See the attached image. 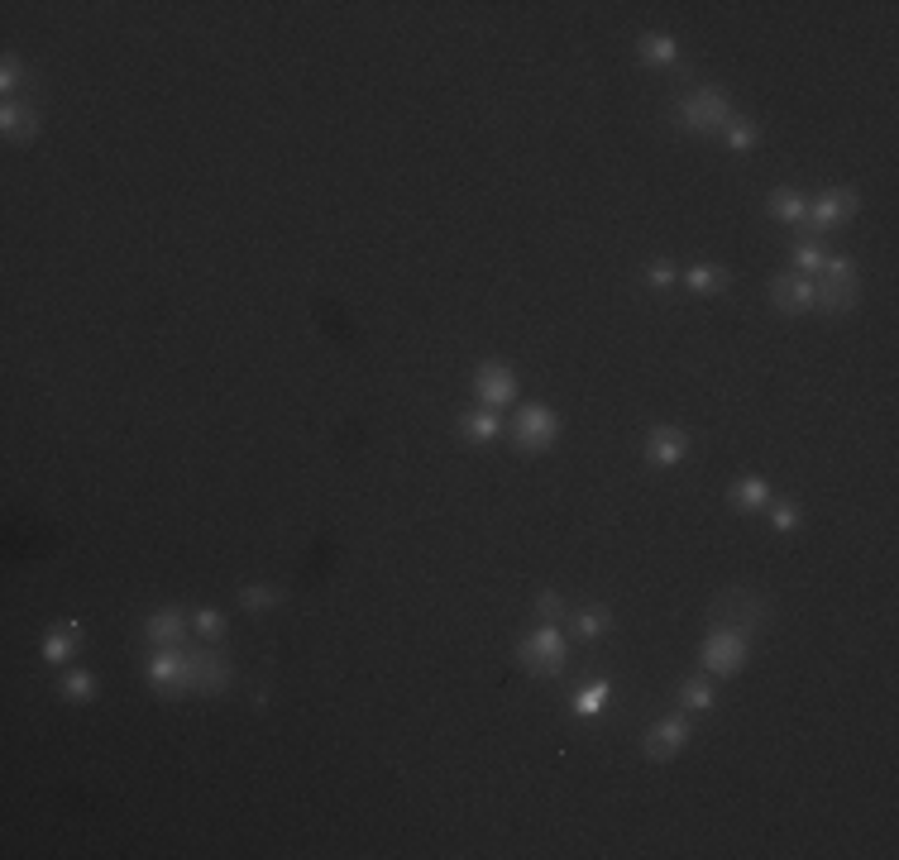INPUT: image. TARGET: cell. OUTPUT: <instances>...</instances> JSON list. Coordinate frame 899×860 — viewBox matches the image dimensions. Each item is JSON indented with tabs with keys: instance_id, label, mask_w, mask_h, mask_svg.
I'll return each mask as SVG.
<instances>
[{
	"instance_id": "cell-1",
	"label": "cell",
	"mask_w": 899,
	"mask_h": 860,
	"mask_svg": "<svg viewBox=\"0 0 899 860\" xmlns=\"http://www.w3.org/2000/svg\"><path fill=\"white\" fill-rule=\"evenodd\" d=\"M517 660H522V669L536 674V679H560L565 665H570V641H565L560 626H536L531 636H522Z\"/></svg>"
},
{
	"instance_id": "cell-2",
	"label": "cell",
	"mask_w": 899,
	"mask_h": 860,
	"mask_svg": "<svg viewBox=\"0 0 899 860\" xmlns=\"http://www.w3.org/2000/svg\"><path fill=\"white\" fill-rule=\"evenodd\" d=\"M770 622V602L756 593V588H742L732 583L713 598V626H737V631H756V626Z\"/></svg>"
},
{
	"instance_id": "cell-3",
	"label": "cell",
	"mask_w": 899,
	"mask_h": 860,
	"mask_svg": "<svg viewBox=\"0 0 899 860\" xmlns=\"http://www.w3.org/2000/svg\"><path fill=\"white\" fill-rule=\"evenodd\" d=\"M737 115H732V101H727L723 91H713V86H699V91H689L680 101V125L689 134H723Z\"/></svg>"
},
{
	"instance_id": "cell-4",
	"label": "cell",
	"mask_w": 899,
	"mask_h": 860,
	"mask_svg": "<svg viewBox=\"0 0 899 860\" xmlns=\"http://www.w3.org/2000/svg\"><path fill=\"white\" fill-rule=\"evenodd\" d=\"M742 665H746V631H737V626H713L708 641H703V669L718 674V679H732Z\"/></svg>"
},
{
	"instance_id": "cell-5",
	"label": "cell",
	"mask_w": 899,
	"mask_h": 860,
	"mask_svg": "<svg viewBox=\"0 0 899 860\" xmlns=\"http://www.w3.org/2000/svg\"><path fill=\"white\" fill-rule=\"evenodd\" d=\"M555 435H560V416L550 407H541V402H527L522 407V416H517V450L522 454H541L555 445Z\"/></svg>"
},
{
	"instance_id": "cell-6",
	"label": "cell",
	"mask_w": 899,
	"mask_h": 860,
	"mask_svg": "<svg viewBox=\"0 0 899 860\" xmlns=\"http://www.w3.org/2000/svg\"><path fill=\"white\" fill-rule=\"evenodd\" d=\"M856 211H861V201H856L852 187H828V192H823L809 206V239H818L823 230H837V225H847Z\"/></svg>"
},
{
	"instance_id": "cell-7",
	"label": "cell",
	"mask_w": 899,
	"mask_h": 860,
	"mask_svg": "<svg viewBox=\"0 0 899 860\" xmlns=\"http://www.w3.org/2000/svg\"><path fill=\"white\" fill-rule=\"evenodd\" d=\"M149 688L163 693V698H177V693H187V655H182V645H158L154 655H149Z\"/></svg>"
},
{
	"instance_id": "cell-8",
	"label": "cell",
	"mask_w": 899,
	"mask_h": 860,
	"mask_svg": "<svg viewBox=\"0 0 899 860\" xmlns=\"http://www.w3.org/2000/svg\"><path fill=\"white\" fill-rule=\"evenodd\" d=\"M182 655H187V693H225L230 688L235 674L216 650H187L182 645Z\"/></svg>"
},
{
	"instance_id": "cell-9",
	"label": "cell",
	"mask_w": 899,
	"mask_h": 860,
	"mask_svg": "<svg viewBox=\"0 0 899 860\" xmlns=\"http://www.w3.org/2000/svg\"><path fill=\"white\" fill-rule=\"evenodd\" d=\"M689 736H694L689 717H684V712H675V717L656 722V727L641 736V751H646V760H675V755L689 746Z\"/></svg>"
},
{
	"instance_id": "cell-10",
	"label": "cell",
	"mask_w": 899,
	"mask_h": 860,
	"mask_svg": "<svg viewBox=\"0 0 899 860\" xmlns=\"http://www.w3.org/2000/svg\"><path fill=\"white\" fill-rule=\"evenodd\" d=\"M474 392L483 397V407L493 411V407H507L512 397H517V378H512V368L507 364H479V373H474Z\"/></svg>"
},
{
	"instance_id": "cell-11",
	"label": "cell",
	"mask_w": 899,
	"mask_h": 860,
	"mask_svg": "<svg viewBox=\"0 0 899 860\" xmlns=\"http://www.w3.org/2000/svg\"><path fill=\"white\" fill-rule=\"evenodd\" d=\"M770 301L785 316H804V311H813V282L799 278V273H780V278H770Z\"/></svg>"
},
{
	"instance_id": "cell-12",
	"label": "cell",
	"mask_w": 899,
	"mask_h": 860,
	"mask_svg": "<svg viewBox=\"0 0 899 860\" xmlns=\"http://www.w3.org/2000/svg\"><path fill=\"white\" fill-rule=\"evenodd\" d=\"M684 454H689V435H684L680 426H651V435H646V459H651L656 469L680 464Z\"/></svg>"
},
{
	"instance_id": "cell-13",
	"label": "cell",
	"mask_w": 899,
	"mask_h": 860,
	"mask_svg": "<svg viewBox=\"0 0 899 860\" xmlns=\"http://www.w3.org/2000/svg\"><path fill=\"white\" fill-rule=\"evenodd\" d=\"M187 631H192V617L182 607H158L154 617L144 622V636L154 645H187Z\"/></svg>"
},
{
	"instance_id": "cell-14",
	"label": "cell",
	"mask_w": 899,
	"mask_h": 860,
	"mask_svg": "<svg viewBox=\"0 0 899 860\" xmlns=\"http://www.w3.org/2000/svg\"><path fill=\"white\" fill-rule=\"evenodd\" d=\"M856 301H861L856 273H852V278H823V282H813V306H823V311H833V316L852 311Z\"/></svg>"
},
{
	"instance_id": "cell-15",
	"label": "cell",
	"mask_w": 899,
	"mask_h": 860,
	"mask_svg": "<svg viewBox=\"0 0 899 860\" xmlns=\"http://www.w3.org/2000/svg\"><path fill=\"white\" fill-rule=\"evenodd\" d=\"M0 129H5L10 144H29V139H39V110L20 106V101H5V110H0Z\"/></svg>"
},
{
	"instance_id": "cell-16",
	"label": "cell",
	"mask_w": 899,
	"mask_h": 860,
	"mask_svg": "<svg viewBox=\"0 0 899 860\" xmlns=\"http://www.w3.org/2000/svg\"><path fill=\"white\" fill-rule=\"evenodd\" d=\"M77 645H82V622H58L44 641V660L48 665H67L77 655Z\"/></svg>"
},
{
	"instance_id": "cell-17",
	"label": "cell",
	"mask_w": 899,
	"mask_h": 860,
	"mask_svg": "<svg viewBox=\"0 0 899 860\" xmlns=\"http://www.w3.org/2000/svg\"><path fill=\"white\" fill-rule=\"evenodd\" d=\"M766 206H770V215L785 220V225H804V220H809V196L794 192V187H775Z\"/></svg>"
},
{
	"instance_id": "cell-18",
	"label": "cell",
	"mask_w": 899,
	"mask_h": 860,
	"mask_svg": "<svg viewBox=\"0 0 899 860\" xmlns=\"http://www.w3.org/2000/svg\"><path fill=\"white\" fill-rule=\"evenodd\" d=\"M636 58H641V63H651V67H675V63H680V43L670 39V34H641Z\"/></svg>"
},
{
	"instance_id": "cell-19",
	"label": "cell",
	"mask_w": 899,
	"mask_h": 860,
	"mask_svg": "<svg viewBox=\"0 0 899 860\" xmlns=\"http://www.w3.org/2000/svg\"><path fill=\"white\" fill-rule=\"evenodd\" d=\"M727 497H732V507H737V512H766V507H770V483H766V478H737Z\"/></svg>"
},
{
	"instance_id": "cell-20",
	"label": "cell",
	"mask_w": 899,
	"mask_h": 860,
	"mask_svg": "<svg viewBox=\"0 0 899 860\" xmlns=\"http://www.w3.org/2000/svg\"><path fill=\"white\" fill-rule=\"evenodd\" d=\"M608 698H613V684H608V679H589V684L570 698V712L574 717H598V712L608 708Z\"/></svg>"
},
{
	"instance_id": "cell-21",
	"label": "cell",
	"mask_w": 899,
	"mask_h": 860,
	"mask_svg": "<svg viewBox=\"0 0 899 860\" xmlns=\"http://www.w3.org/2000/svg\"><path fill=\"white\" fill-rule=\"evenodd\" d=\"M570 631L579 636V641H598V636L613 631V612H608V607H584V612H574L570 617Z\"/></svg>"
},
{
	"instance_id": "cell-22",
	"label": "cell",
	"mask_w": 899,
	"mask_h": 860,
	"mask_svg": "<svg viewBox=\"0 0 899 860\" xmlns=\"http://www.w3.org/2000/svg\"><path fill=\"white\" fill-rule=\"evenodd\" d=\"M460 430H464V440H474V445H493V440L503 435V421L483 407V411H469L460 421Z\"/></svg>"
},
{
	"instance_id": "cell-23",
	"label": "cell",
	"mask_w": 899,
	"mask_h": 860,
	"mask_svg": "<svg viewBox=\"0 0 899 860\" xmlns=\"http://www.w3.org/2000/svg\"><path fill=\"white\" fill-rule=\"evenodd\" d=\"M727 282H732V273H727V268H713V263H694V268L684 273V287H694V292H727Z\"/></svg>"
},
{
	"instance_id": "cell-24",
	"label": "cell",
	"mask_w": 899,
	"mask_h": 860,
	"mask_svg": "<svg viewBox=\"0 0 899 860\" xmlns=\"http://www.w3.org/2000/svg\"><path fill=\"white\" fill-rule=\"evenodd\" d=\"M58 693H63L67 703H91V698H96V674H87V669H67Z\"/></svg>"
},
{
	"instance_id": "cell-25",
	"label": "cell",
	"mask_w": 899,
	"mask_h": 860,
	"mask_svg": "<svg viewBox=\"0 0 899 860\" xmlns=\"http://www.w3.org/2000/svg\"><path fill=\"white\" fill-rule=\"evenodd\" d=\"M713 708V688L708 679H684L680 684V712H708Z\"/></svg>"
},
{
	"instance_id": "cell-26",
	"label": "cell",
	"mask_w": 899,
	"mask_h": 860,
	"mask_svg": "<svg viewBox=\"0 0 899 860\" xmlns=\"http://www.w3.org/2000/svg\"><path fill=\"white\" fill-rule=\"evenodd\" d=\"M192 631H197L206 645H216V641H225V617H220L216 607H197V612H192Z\"/></svg>"
},
{
	"instance_id": "cell-27",
	"label": "cell",
	"mask_w": 899,
	"mask_h": 860,
	"mask_svg": "<svg viewBox=\"0 0 899 860\" xmlns=\"http://www.w3.org/2000/svg\"><path fill=\"white\" fill-rule=\"evenodd\" d=\"M723 139H727V149H732V153H746V149H756V144H761V125H751V120H732V125L723 129Z\"/></svg>"
},
{
	"instance_id": "cell-28",
	"label": "cell",
	"mask_w": 899,
	"mask_h": 860,
	"mask_svg": "<svg viewBox=\"0 0 899 860\" xmlns=\"http://www.w3.org/2000/svg\"><path fill=\"white\" fill-rule=\"evenodd\" d=\"M278 602H283L278 588H264V583H259V588H240V607H244V612H268V607H278Z\"/></svg>"
},
{
	"instance_id": "cell-29",
	"label": "cell",
	"mask_w": 899,
	"mask_h": 860,
	"mask_svg": "<svg viewBox=\"0 0 899 860\" xmlns=\"http://www.w3.org/2000/svg\"><path fill=\"white\" fill-rule=\"evenodd\" d=\"M766 512H770V526H775V531H794V526L804 521V512H799L794 502H770Z\"/></svg>"
},
{
	"instance_id": "cell-30",
	"label": "cell",
	"mask_w": 899,
	"mask_h": 860,
	"mask_svg": "<svg viewBox=\"0 0 899 860\" xmlns=\"http://www.w3.org/2000/svg\"><path fill=\"white\" fill-rule=\"evenodd\" d=\"M823 249H818V244H799V249H794V273H799V278H804V273H818V268H823Z\"/></svg>"
},
{
	"instance_id": "cell-31",
	"label": "cell",
	"mask_w": 899,
	"mask_h": 860,
	"mask_svg": "<svg viewBox=\"0 0 899 860\" xmlns=\"http://www.w3.org/2000/svg\"><path fill=\"white\" fill-rule=\"evenodd\" d=\"M20 82H24V63L15 58V53H10V58L0 63V91H5V96H15V91H20Z\"/></svg>"
},
{
	"instance_id": "cell-32",
	"label": "cell",
	"mask_w": 899,
	"mask_h": 860,
	"mask_svg": "<svg viewBox=\"0 0 899 860\" xmlns=\"http://www.w3.org/2000/svg\"><path fill=\"white\" fill-rule=\"evenodd\" d=\"M536 617H541V622H560V617H565V598H560V593H536Z\"/></svg>"
},
{
	"instance_id": "cell-33",
	"label": "cell",
	"mask_w": 899,
	"mask_h": 860,
	"mask_svg": "<svg viewBox=\"0 0 899 860\" xmlns=\"http://www.w3.org/2000/svg\"><path fill=\"white\" fill-rule=\"evenodd\" d=\"M646 282H651V287H675V282H680V273H675V263H665V258H660V263H651V268H646Z\"/></svg>"
}]
</instances>
